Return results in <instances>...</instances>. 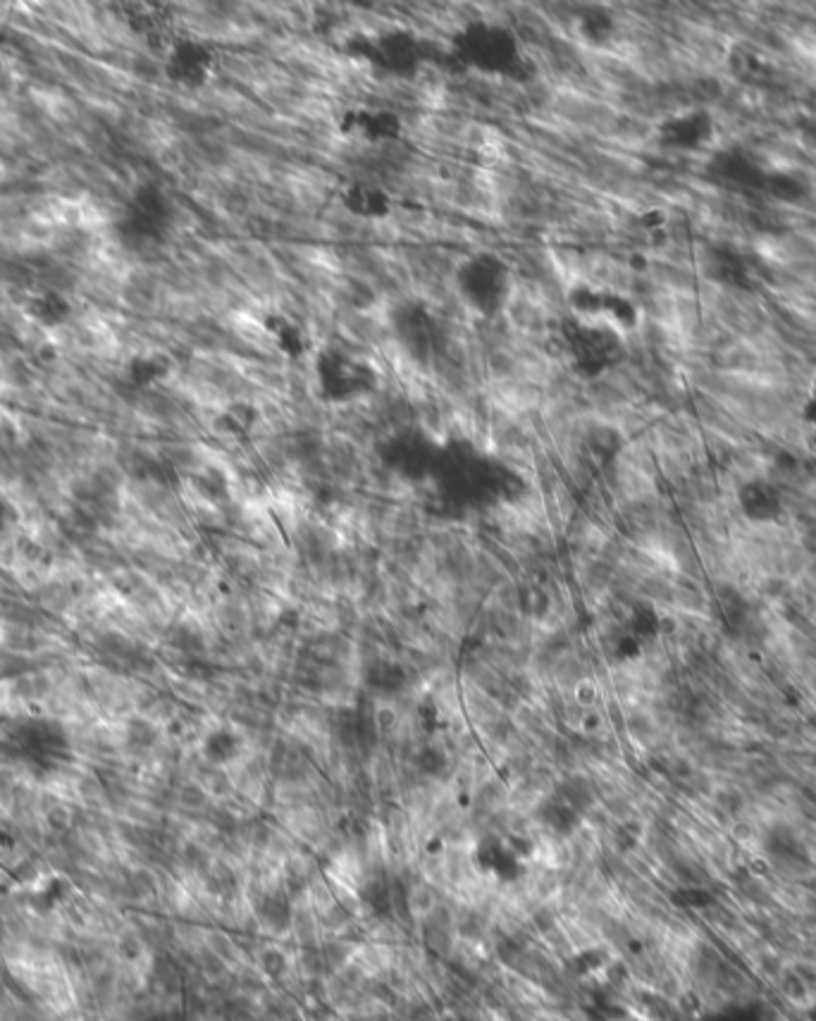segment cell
I'll use <instances>...</instances> for the list:
<instances>
[{
  "label": "cell",
  "mask_w": 816,
  "mask_h": 1021,
  "mask_svg": "<svg viewBox=\"0 0 816 1021\" xmlns=\"http://www.w3.org/2000/svg\"><path fill=\"white\" fill-rule=\"evenodd\" d=\"M454 289L463 306L478 318H497L511 299L513 272L499 253H471L456 265Z\"/></svg>",
  "instance_id": "cell-1"
},
{
  "label": "cell",
  "mask_w": 816,
  "mask_h": 1021,
  "mask_svg": "<svg viewBox=\"0 0 816 1021\" xmlns=\"http://www.w3.org/2000/svg\"><path fill=\"white\" fill-rule=\"evenodd\" d=\"M318 396L330 406L354 404L377 389V370L363 358L337 349H323L313 358Z\"/></svg>",
  "instance_id": "cell-2"
},
{
  "label": "cell",
  "mask_w": 816,
  "mask_h": 1021,
  "mask_svg": "<svg viewBox=\"0 0 816 1021\" xmlns=\"http://www.w3.org/2000/svg\"><path fill=\"white\" fill-rule=\"evenodd\" d=\"M456 53L468 67L487 74H509L523 63L521 46L509 29L475 22L456 39Z\"/></svg>",
  "instance_id": "cell-3"
},
{
  "label": "cell",
  "mask_w": 816,
  "mask_h": 1021,
  "mask_svg": "<svg viewBox=\"0 0 816 1021\" xmlns=\"http://www.w3.org/2000/svg\"><path fill=\"white\" fill-rule=\"evenodd\" d=\"M623 334L607 325L571 318L564 330L568 358L580 375L599 377L614 368L623 354Z\"/></svg>",
  "instance_id": "cell-4"
},
{
  "label": "cell",
  "mask_w": 816,
  "mask_h": 1021,
  "mask_svg": "<svg viewBox=\"0 0 816 1021\" xmlns=\"http://www.w3.org/2000/svg\"><path fill=\"white\" fill-rule=\"evenodd\" d=\"M568 308L573 318L583 323L607 325L616 332H626L638 323V311L626 296L609 292V289L592 287V284H576L568 292Z\"/></svg>",
  "instance_id": "cell-5"
},
{
  "label": "cell",
  "mask_w": 816,
  "mask_h": 1021,
  "mask_svg": "<svg viewBox=\"0 0 816 1021\" xmlns=\"http://www.w3.org/2000/svg\"><path fill=\"white\" fill-rule=\"evenodd\" d=\"M213 65L215 55L208 46L199 41H179L172 46L165 70H168L172 82L189 86V89H199L208 82Z\"/></svg>",
  "instance_id": "cell-6"
},
{
  "label": "cell",
  "mask_w": 816,
  "mask_h": 1021,
  "mask_svg": "<svg viewBox=\"0 0 816 1021\" xmlns=\"http://www.w3.org/2000/svg\"><path fill=\"white\" fill-rule=\"evenodd\" d=\"M170 203L156 187L136 191L134 201L129 203L125 227L136 237H158L168 227Z\"/></svg>",
  "instance_id": "cell-7"
},
{
  "label": "cell",
  "mask_w": 816,
  "mask_h": 1021,
  "mask_svg": "<svg viewBox=\"0 0 816 1021\" xmlns=\"http://www.w3.org/2000/svg\"><path fill=\"white\" fill-rule=\"evenodd\" d=\"M342 206L356 218L366 220H382L392 213V196L387 194L380 184L356 179L349 182L342 191Z\"/></svg>",
  "instance_id": "cell-8"
},
{
  "label": "cell",
  "mask_w": 816,
  "mask_h": 1021,
  "mask_svg": "<svg viewBox=\"0 0 816 1021\" xmlns=\"http://www.w3.org/2000/svg\"><path fill=\"white\" fill-rule=\"evenodd\" d=\"M397 332L404 349L411 351L416 358H428V354H432V344H435L437 330L428 311L406 306L404 311L397 315Z\"/></svg>",
  "instance_id": "cell-9"
},
{
  "label": "cell",
  "mask_w": 816,
  "mask_h": 1021,
  "mask_svg": "<svg viewBox=\"0 0 816 1021\" xmlns=\"http://www.w3.org/2000/svg\"><path fill=\"white\" fill-rule=\"evenodd\" d=\"M342 132L363 136L370 141L397 139L401 122L392 113H370V110H354L344 117Z\"/></svg>",
  "instance_id": "cell-10"
},
{
  "label": "cell",
  "mask_w": 816,
  "mask_h": 1021,
  "mask_svg": "<svg viewBox=\"0 0 816 1021\" xmlns=\"http://www.w3.org/2000/svg\"><path fill=\"white\" fill-rule=\"evenodd\" d=\"M351 964L361 969L368 979L382 983L389 976V971L397 967V948L361 938L354 943Z\"/></svg>",
  "instance_id": "cell-11"
},
{
  "label": "cell",
  "mask_w": 816,
  "mask_h": 1021,
  "mask_svg": "<svg viewBox=\"0 0 816 1021\" xmlns=\"http://www.w3.org/2000/svg\"><path fill=\"white\" fill-rule=\"evenodd\" d=\"M459 688H461L463 714H466V719L473 726V730H480V728L490 726L492 721L502 719V716H509L502 707H499L497 699H494L490 692L475 688V685H471L468 680H463V678H459Z\"/></svg>",
  "instance_id": "cell-12"
},
{
  "label": "cell",
  "mask_w": 816,
  "mask_h": 1021,
  "mask_svg": "<svg viewBox=\"0 0 816 1021\" xmlns=\"http://www.w3.org/2000/svg\"><path fill=\"white\" fill-rule=\"evenodd\" d=\"M406 914L411 919L413 928L420 924L423 919H428L432 912L444 902V895L435 886H430L423 878L413 876L411 881L406 883Z\"/></svg>",
  "instance_id": "cell-13"
},
{
  "label": "cell",
  "mask_w": 816,
  "mask_h": 1021,
  "mask_svg": "<svg viewBox=\"0 0 816 1021\" xmlns=\"http://www.w3.org/2000/svg\"><path fill=\"white\" fill-rule=\"evenodd\" d=\"M29 599H32L34 606L41 611V614L65 621V618L72 614L74 602H77V594H74V587L63 585V583H53L51 580V583H48L46 587H41V590L32 594Z\"/></svg>",
  "instance_id": "cell-14"
},
{
  "label": "cell",
  "mask_w": 816,
  "mask_h": 1021,
  "mask_svg": "<svg viewBox=\"0 0 816 1021\" xmlns=\"http://www.w3.org/2000/svg\"><path fill=\"white\" fill-rule=\"evenodd\" d=\"M10 580L17 585V590L32 597L51 583V571H48V559L41 561H17L15 566L10 568Z\"/></svg>",
  "instance_id": "cell-15"
},
{
  "label": "cell",
  "mask_w": 816,
  "mask_h": 1021,
  "mask_svg": "<svg viewBox=\"0 0 816 1021\" xmlns=\"http://www.w3.org/2000/svg\"><path fill=\"white\" fill-rule=\"evenodd\" d=\"M39 719L36 709L17 695L12 678H0V723H24Z\"/></svg>",
  "instance_id": "cell-16"
},
{
  "label": "cell",
  "mask_w": 816,
  "mask_h": 1021,
  "mask_svg": "<svg viewBox=\"0 0 816 1021\" xmlns=\"http://www.w3.org/2000/svg\"><path fill=\"white\" fill-rule=\"evenodd\" d=\"M377 53L385 58L387 65L397 67V70H404V67H411L413 60H416V43H413L411 36L406 34H392L380 39L377 43Z\"/></svg>",
  "instance_id": "cell-17"
},
{
  "label": "cell",
  "mask_w": 816,
  "mask_h": 1021,
  "mask_svg": "<svg viewBox=\"0 0 816 1021\" xmlns=\"http://www.w3.org/2000/svg\"><path fill=\"white\" fill-rule=\"evenodd\" d=\"M0 652L34 654V626L0 618Z\"/></svg>",
  "instance_id": "cell-18"
},
{
  "label": "cell",
  "mask_w": 816,
  "mask_h": 1021,
  "mask_svg": "<svg viewBox=\"0 0 816 1021\" xmlns=\"http://www.w3.org/2000/svg\"><path fill=\"white\" fill-rule=\"evenodd\" d=\"M523 604V585L518 578H504L502 583L492 587L490 597H487L485 606L494 611H511V614H521Z\"/></svg>",
  "instance_id": "cell-19"
},
{
  "label": "cell",
  "mask_w": 816,
  "mask_h": 1021,
  "mask_svg": "<svg viewBox=\"0 0 816 1021\" xmlns=\"http://www.w3.org/2000/svg\"><path fill=\"white\" fill-rule=\"evenodd\" d=\"M268 332L272 334L277 346L289 356H299L304 351V334L299 332V327L289 323L284 315H270L268 318Z\"/></svg>",
  "instance_id": "cell-20"
},
{
  "label": "cell",
  "mask_w": 816,
  "mask_h": 1021,
  "mask_svg": "<svg viewBox=\"0 0 816 1021\" xmlns=\"http://www.w3.org/2000/svg\"><path fill=\"white\" fill-rule=\"evenodd\" d=\"M67 313H70V306H67V303L60 299L58 294H46V296H41V299H36V303H34V315L46 325L63 323V320L67 318Z\"/></svg>",
  "instance_id": "cell-21"
},
{
  "label": "cell",
  "mask_w": 816,
  "mask_h": 1021,
  "mask_svg": "<svg viewBox=\"0 0 816 1021\" xmlns=\"http://www.w3.org/2000/svg\"><path fill=\"white\" fill-rule=\"evenodd\" d=\"M34 659L29 654L0 652V678H17L22 673L34 671Z\"/></svg>",
  "instance_id": "cell-22"
},
{
  "label": "cell",
  "mask_w": 816,
  "mask_h": 1021,
  "mask_svg": "<svg viewBox=\"0 0 816 1021\" xmlns=\"http://www.w3.org/2000/svg\"><path fill=\"white\" fill-rule=\"evenodd\" d=\"M805 928H807V936L816 943V919L814 921H805Z\"/></svg>",
  "instance_id": "cell-23"
}]
</instances>
